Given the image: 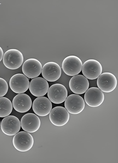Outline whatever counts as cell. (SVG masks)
Instances as JSON below:
<instances>
[{
  "instance_id": "6da1fadb",
  "label": "cell",
  "mask_w": 118,
  "mask_h": 163,
  "mask_svg": "<svg viewBox=\"0 0 118 163\" xmlns=\"http://www.w3.org/2000/svg\"><path fill=\"white\" fill-rule=\"evenodd\" d=\"M32 136L29 132L21 131L15 135L13 143L15 148L20 152H26L30 150L34 144Z\"/></svg>"
},
{
  "instance_id": "7a4b0ae2",
  "label": "cell",
  "mask_w": 118,
  "mask_h": 163,
  "mask_svg": "<svg viewBox=\"0 0 118 163\" xmlns=\"http://www.w3.org/2000/svg\"><path fill=\"white\" fill-rule=\"evenodd\" d=\"M5 66L10 69L14 70L19 68L23 61L22 53L16 49H10L6 52L3 58Z\"/></svg>"
},
{
  "instance_id": "3957f363",
  "label": "cell",
  "mask_w": 118,
  "mask_h": 163,
  "mask_svg": "<svg viewBox=\"0 0 118 163\" xmlns=\"http://www.w3.org/2000/svg\"><path fill=\"white\" fill-rule=\"evenodd\" d=\"M82 63L80 59L74 55L66 57L62 63V68L67 75L74 76L79 74L81 71Z\"/></svg>"
},
{
  "instance_id": "277c9868",
  "label": "cell",
  "mask_w": 118,
  "mask_h": 163,
  "mask_svg": "<svg viewBox=\"0 0 118 163\" xmlns=\"http://www.w3.org/2000/svg\"><path fill=\"white\" fill-rule=\"evenodd\" d=\"M100 63L94 59L86 61L82 65V72L83 76L90 80L95 79L100 76L102 71Z\"/></svg>"
},
{
  "instance_id": "5b68a950",
  "label": "cell",
  "mask_w": 118,
  "mask_h": 163,
  "mask_svg": "<svg viewBox=\"0 0 118 163\" xmlns=\"http://www.w3.org/2000/svg\"><path fill=\"white\" fill-rule=\"evenodd\" d=\"M65 108L68 112L72 114H77L84 109L85 102L83 98L76 94L70 95L67 97L64 103Z\"/></svg>"
},
{
  "instance_id": "8992f818",
  "label": "cell",
  "mask_w": 118,
  "mask_h": 163,
  "mask_svg": "<svg viewBox=\"0 0 118 163\" xmlns=\"http://www.w3.org/2000/svg\"><path fill=\"white\" fill-rule=\"evenodd\" d=\"M67 89L60 84H54L49 88L47 92L48 99L51 102L58 104L65 101L67 97Z\"/></svg>"
},
{
  "instance_id": "52a82bcc",
  "label": "cell",
  "mask_w": 118,
  "mask_h": 163,
  "mask_svg": "<svg viewBox=\"0 0 118 163\" xmlns=\"http://www.w3.org/2000/svg\"><path fill=\"white\" fill-rule=\"evenodd\" d=\"M2 131L8 136H13L19 132L21 128L20 122L18 118L13 115L4 117L1 123Z\"/></svg>"
},
{
  "instance_id": "ba28073f",
  "label": "cell",
  "mask_w": 118,
  "mask_h": 163,
  "mask_svg": "<svg viewBox=\"0 0 118 163\" xmlns=\"http://www.w3.org/2000/svg\"><path fill=\"white\" fill-rule=\"evenodd\" d=\"M97 85L101 91L108 93L114 90L116 87L117 81L114 75L110 72H104L98 77Z\"/></svg>"
},
{
  "instance_id": "9c48e42d",
  "label": "cell",
  "mask_w": 118,
  "mask_h": 163,
  "mask_svg": "<svg viewBox=\"0 0 118 163\" xmlns=\"http://www.w3.org/2000/svg\"><path fill=\"white\" fill-rule=\"evenodd\" d=\"M70 115L66 109L63 107L56 106L52 108L49 115L51 123L57 126H62L68 121Z\"/></svg>"
},
{
  "instance_id": "30bf717a",
  "label": "cell",
  "mask_w": 118,
  "mask_h": 163,
  "mask_svg": "<svg viewBox=\"0 0 118 163\" xmlns=\"http://www.w3.org/2000/svg\"><path fill=\"white\" fill-rule=\"evenodd\" d=\"M28 78L24 74L18 73L13 75L9 81V86L14 92L21 94L25 92L29 85Z\"/></svg>"
},
{
  "instance_id": "8fae6325",
  "label": "cell",
  "mask_w": 118,
  "mask_h": 163,
  "mask_svg": "<svg viewBox=\"0 0 118 163\" xmlns=\"http://www.w3.org/2000/svg\"><path fill=\"white\" fill-rule=\"evenodd\" d=\"M42 69L41 63L34 58H30L26 60L22 67L24 74L29 78L33 79L38 76L41 73Z\"/></svg>"
},
{
  "instance_id": "7c38bea8",
  "label": "cell",
  "mask_w": 118,
  "mask_h": 163,
  "mask_svg": "<svg viewBox=\"0 0 118 163\" xmlns=\"http://www.w3.org/2000/svg\"><path fill=\"white\" fill-rule=\"evenodd\" d=\"M104 96L103 92L99 88L91 87L85 92L84 99L89 106L96 107L100 106L103 103Z\"/></svg>"
},
{
  "instance_id": "4fadbf2b",
  "label": "cell",
  "mask_w": 118,
  "mask_h": 163,
  "mask_svg": "<svg viewBox=\"0 0 118 163\" xmlns=\"http://www.w3.org/2000/svg\"><path fill=\"white\" fill-rule=\"evenodd\" d=\"M20 122L22 129L30 133L37 131L41 125L39 118L36 114L32 113H28L24 115Z\"/></svg>"
},
{
  "instance_id": "5bb4252c",
  "label": "cell",
  "mask_w": 118,
  "mask_h": 163,
  "mask_svg": "<svg viewBox=\"0 0 118 163\" xmlns=\"http://www.w3.org/2000/svg\"><path fill=\"white\" fill-rule=\"evenodd\" d=\"M41 73L43 78L47 81L54 82L60 77L61 70L58 64L54 62H49L44 65Z\"/></svg>"
},
{
  "instance_id": "9a60e30c",
  "label": "cell",
  "mask_w": 118,
  "mask_h": 163,
  "mask_svg": "<svg viewBox=\"0 0 118 163\" xmlns=\"http://www.w3.org/2000/svg\"><path fill=\"white\" fill-rule=\"evenodd\" d=\"M51 101L46 97H38L34 101L32 104L33 110L35 114L40 116L48 115L52 109Z\"/></svg>"
},
{
  "instance_id": "2e32d148",
  "label": "cell",
  "mask_w": 118,
  "mask_h": 163,
  "mask_svg": "<svg viewBox=\"0 0 118 163\" xmlns=\"http://www.w3.org/2000/svg\"><path fill=\"white\" fill-rule=\"evenodd\" d=\"M69 86L73 93L81 94L85 93L88 89L89 83L88 79L83 75H77L71 78Z\"/></svg>"
},
{
  "instance_id": "e0dca14e",
  "label": "cell",
  "mask_w": 118,
  "mask_h": 163,
  "mask_svg": "<svg viewBox=\"0 0 118 163\" xmlns=\"http://www.w3.org/2000/svg\"><path fill=\"white\" fill-rule=\"evenodd\" d=\"M29 89L33 96L38 97L45 95L48 92L49 85L44 78L37 77L33 78L29 85Z\"/></svg>"
},
{
  "instance_id": "ac0fdd59",
  "label": "cell",
  "mask_w": 118,
  "mask_h": 163,
  "mask_svg": "<svg viewBox=\"0 0 118 163\" xmlns=\"http://www.w3.org/2000/svg\"><path fill=\"white\" fill-rule=\"evenodd\" d=\"M12 105L14 109L19 113H25L31 108L32 101L30 97L25 93L18 94L13 98Z\"/></svg>"
},
{
  "instance_id": "d6986e66",
  "label": "cell",
  "mask_w": 118,
  "mask_h": 163,
  "mask_svg": "<svg viewBox=\"0 0 118 163\" xmlns=\"http://www.w3.org/2000/svg\"><path fill=\"white\" fill-rule=\"evenodd\" d=\"M13 106L11 101L8 98L0 97V117L4 118L11 113Z\"/></svg>"
},
{
  "instance_id": "ffe728a7",
  "label": "cell",
  "mask_w": 118,
  "mask_h": 163,
  "mask_svg": "<svg viewBox=\"0 0 118 163\" xmlns=\"http://www.w3.org/2000/svg\"><path fill=\"white\" fill-rule=\"evenodd\" d=\"M8 90V85L7 82L3 78H0V97L5 96Z\"/></svg>"
},
{
  "instance_id": "44dd1931",
  "label": "cell",
  "mask_w": 118,
  "mask_h": 163,
  "mask_svg": "<svg viewBox=\"0 0 118 163\" xmlns=\"http://www.w3.org/2000/svg\"><path fill=\"white\" fill-rule=\"evenodd\" d=\"M4 55V52L1 48L0 46V62L2 59Z\"/></svg>"
},
{
  "instance_id": "7402d4cb",
  "label": "cell",
  "mask_w": 118,
  "mask_h": 163,
  "mask_svg": "<svg viewBox=\"0 0 118 163\" xmlns=\"http://www.w3.org/2000/svg\"><path fill=\"white\" fill-rule=\"evenodd\" d=\"M1 126V122H0V127Z\"/></svg>"
}]
</instances>
